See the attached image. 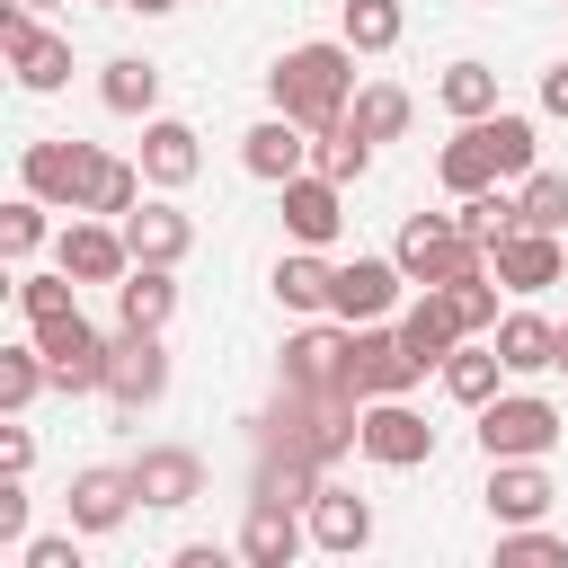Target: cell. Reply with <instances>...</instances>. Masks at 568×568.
I'll use <instances>...</instances> for the list:
<instances>
[{"label": "cell", "mask_w": 568, "mask_h": 568, "mask_svg": "<svg viewBox=\"0 0 568 568\" xmlns=\"http://www.w3.org/2000/svg\"><path fill=\"white\" fill-rule=\"evenodd\" d=\"M488 151H497V178H532V124L524 115H479Z\"/></svg>", "instance_id": "obj_37"}, {"label": "cell", "mask_w": 568, "mask_h": 568, "mask_svg": "<svg viewBox=\"0 0 568 568\" xmlns=\"http://www.w3.org/2000/svg\"><path fill=\"white\" fill-rule=\"evenodd\" d=\"M284 231H293L302 248H328V240L346 231V195H337V178H320V169L284 178Z\"/></svg>", "instance_id": "obj_12"}, {"label": "cell", "mask_w": 568, "mask_h": 568, "mask_svg": "<svg viewBox=\"0 0 568 568\" xmlns=\"http://www.w3.org/2000/svg\"><path fill=\"white\" fill-rule=\"evenodd\" d=\"M71 284H80V275H18V311H27V328H36V320H53V311H80V302H71Z\"/></svg>", "instance_id": "obj_40"}, {"label": "cell", "mask_w": 568, "mask_h": 568, "mask_svg": "<svg viewBox=\"0 0 568 568\" xmlns=\"http://www.w3.org/2000/svg\"><path fill=\"white\" fill-rule=\"evenodd\" d=\"M488 266H497V284H506V293H541V284H559L568 248H559V231H532V222H515V231L488 248Z\"/></svg>", "instance_id": "obj_10"}, {"label": "cell", "mask_w": 568, "mask_h": 568, "mask_svg": "<svg viewBox=\"0 0 568 568\" xmlns=\"http://www.w3.org/2000/svg\"><path fill=\"white\" fill-rule=\"evenodd\" d=\"M444 302H453V320H462V337H479V328H497V284H488V266H470V275H453V284H435Z\"/></svg>", "instance_id": "obj_33"}, {"label": "cell", "mask_w": 568, "mask_h": 568, "mask_svg": "<svg viewBox=\"0 0 568 568\" xmlns=\"http://www.w3.org/2000/svg\"><path fill=\"white\" fill-rule=\"evenodd\" d=\"M541 106H550V115H568V62H559V71H541Z\"/></svg>", "instance_id": "obj_46"}, {"label": "cell", "mask_w": 568, "mask_h": 568, "mask_svg": "<svg viewBox=\"0 0 568 568\" xmlns=\"http://www.w3.org/2000/svg\"><path fill=\"white\" fill-rule=\"evenodd\" d=\"M346 346H355V328H302V337H284V382L293 390H346Z\"/></svg>", "instance_id": "obj_15"}, {"label": "cell", "mask_w": 568, "mask_h": 568, "mask_svg": "<svg viewBox=\"0 0 568 568\" xmlns=\"http://www.w3.org/2000/svg\"><path fill=\"white\" fill-rule=\"evenodd\" d=\"M497 559H524V568H559V559H568V541H559V532H532V524H515V532L497 541Z\"/></svg>", "instance_id": "obj_42"}, {"label": "cell", "mask_w": 568, "mask_h": 568, "mask_svg": "<svg viewBox=\"0 0 568 568\" xmlns=\"http://www.w3.org/2000/svg\"><path fill=\"white\" fill-rule=\"evenodd\" d=\"M453 222H462L479 248H497V240L524 222V204H515V195H497V186H479V195H462V213H453Z\"/></svg>", "instance_id": "obj_32"}, {"label": "cell", "mask_w": 568, "mask_h": 568, "mask_svg": "<svg viewBox=\"0 0 568 568\" xmlns=\"http://www.w3.org/2000/svg\"><path fill=\"white\" fill-rule=\"evenodd\" d=\"M133 9H142V18H160V9H178V0H133Z\"/></svg>", "instance_id": "obj_47"}, {"label": "cell", "mask_w": 568, "mask_h": 568, "mask_svg": "<svg viewBox=\"0 0 568 568\" xmlns=\"http://www.w3.org/2000/svg\"><path fill=\"white\" fill-rule=\"evenodd\" d=\"M133 204H142V169H133V160H106V169H98V186H89V204H80V213H115V222H124V213H133Z\"/></svg>", "instance_id": "obj_39"}, {"label": "cell", "mask_w": 568, "mask_h": 568, "mask_svg": "<svg viewBox=\"0 0 568 568\" xmlns=\"http://www.w3.org/2000/svg\"><path fill=\"white\" fill-rule=\"evenodd\" d=\"M0 53H9V71H18V89H62L71 80V36H53V27H36V9L27 0H9L0 9Z\"/></svg>", "instance_id": "obj_4"}, {"label": "cell", "mask_w": 568, "mask_h": 568, "mask_svg": "<svg viewBox=\"0 0 568 568\" xmlns=\"http://www.w3.org/2000/svg\"><path fill=\"white\" fill-rule=\"evenodd\" d=\"M36 240H44V195H18V204L0 213V248H9V257H36Z\"/></svg>", "instance_id": "obj_41"}, {"label": "cell", "mask_w": 568, "mask_h": 568, "mask_svg": "<svg viewBox=\"0 0 568 568\" xmlns=\"http://www.w3.org/2000/svg\"><path fill=\"white\" fill-rule=\"evenodd\" d=\"M435 178L453 186V195H479V186H497V151H488V133H479V115L444 142V160H435Z\"/></svg>", "instance_id": "obj_25"}, {"label": "cell", "mask_w": 568, "mask_h": 568, "mask_svg": "<svg viewBox=\"0 0 568 568\" xmlns=\"http://www.w3.org/2000/svg\"><path fill=\"white\" fill-rule=\"evenodd\" d=\"M98 9H133V0H98Z\"/></svg>", "instance_id": "obj_50"}, {"label": "cell", "mask_w": 568, "mask_h": 568, "mask_svg": "<svg viewBox=\"0 0 568 568\" xmlns=\"http://www.w3.org/2000/svg\"><path fill=\"white\" fill-rule=\"evenodd\" d=\"M27 462H36V444H27V426H0V470H9V479H18V470H27Z\"/></svg>", "instance_id": "obj_43"}, {"label": "cell", "mask_w": 568, "mask_h": 568, "mask_svg": "<svg viewBox=\"0 0 568 568\" xmlns=\"http://www.w3.org/2000/svg\"><path fill=\"white\" fill-rule=\"evenodd\" d=\"M311 541H320V550H337V559H355V550L373 541V506H364L355 488L320 479V488H311Z\"/></svg>", "instance_id": "obj_16"}, {"label": "cell", "mask_w": 568, "mask_h": 568, "mask_svg": "<svg viewBox=\"0 0 568 568\" xmlns=\"http://www.w3.org/2000/svg\"><path fill=\"white\" fill-rule=\"evenodd\" d=\"M124 266H133L124 231H106V222H71V231H62V275H80V284H124Z\"/></svg>", "instance_id": "obj_18"}, {"label": "cell", "mask_w": 568, "mask_h": 568, "mask_svg": "<svg viewBox=\"0 0 568 568\" xmlns=\"http://www.w3.org/2000/svg\"><path fill=\"white\" fill-rule=\"evenodd\" d=\"M204 169V151H195V124H178V115H151L142 124V178L151 186H186Z\"/></svg>", "instance_id": "obj_20"}, {"label": "cell", "mask_w": 568, "mask_h": 568, "mask_svg": "<svg viewBox=\"0 0 568 568\" xmlns=\"http://www.w3.org/2000/svg\"><path fill=\"white\" fill-rule=\"evenodd\" d=\"M559 373H568V328H559Z\"/></svg>", "instance_id": "obj_48"}, {"label": "cell", "mask_w": 568, "mask_h": 568, "mask_svg": "<svg viewBox=\"0 0 568 568\" xmlns=\"http://www.w3.org/2000/svg\"><path fill=\"white\" fill-rule=\"evenodd\" d=\"M515 204H524V222H532V231H568V178H559V169H532Z\"/></svg>", "instance_id": "obj_38"}, {"label": "cell", "mask_w": 568, "mask_h": 568, "mask_svg": "<svg viewBox=\"0 0 568 568\" xmlns=\"http://www.w3.org/2000/svg\"><path fill=\"white\" fill-rule=\"evenodd\" d=\"M27 568H80V550H71V532H62V541H27Z\"/></svg>", "instance_id": "obj_45"}, {"label": "cell", "mask_w": 568, "mask_h": 568, "mask_svg": "<svg viewBox=\"0 0 568 568\" xmlns=\"http://www.w3.org/2000/svg\"><path fill=\"white\" fill-rule=\"evenodd\" d=\"M302 133H311V124H293V115L275 106L266 124H248V133H240V169H248V178H266V186L302 178V169H311V142H302Z\"/></svg>", "instance_id": "obj_11"}, {"label": "cell", "mask_w": 568, "mask_h": 568, "mask_svg": "<svg viewBox=\"0 0 568 568\" xmlns=\"http://www.w3.org/2000/svg\"><path fill=\"white\" fill-rule=\"evenodd\" d=\"M115 231H124V248H133L142 266H178V257L195 248V222H186L178 204H133Z\"/></svg>", "instance_id": "obj_17"}, {"label": "cell", "mask_w": 568, "mask_h": 568, "mask_svg": "<svg viewBox=\"0 0 568 568\" xmlns=\"http://www.w3.org/2000/svg\"><path fill=\"white\" fill-rule=\"evenodd\" d=\"M98 98H106V115H151V106H160V71L124 53V62L98 71Z\"/></svg>", "instance_id": "obj_29"}, {"label": "cell", "mask_w": 568, "mask_h": 568, "mask_svg": "<svg viewBox=\"0 0 568 568\" xmlns=\"http://www.w3.org/2000/svg\"><path fill=\"white\" fill-rule=\"evenodd\" d=\"M364 160H373V142H364L346 115H337L328 133H311V169H320V178H337V186H346V178H364Z\"/></svg>", "instance_id": "obj_31"}, {"label": "cell", "mask_w": 568, "mask_h": 568, "mask_svg": "<svg viewBox=\"0 0 568 568\" xmlns=\"http://www.w3.org/2000/svg\"><path fill=\"white\" fill-rule=\"evenodd\" d=\"M346 124H355L364 142H399V133H408V89H390V80H373V89H355V106H346Z\"/></svg>", "instance_id": "obj_30"}, {"label": "cell", "mask_w": 568, "mask_h": 568, "mask_svg": "<svg viewBox=\"0 0 568 568\" xmlns=\"http://www.w3.org/2000/svg\"><path fill=\"white\" fill-rule=\"evenodd\" d=\"M133 497H142V506H160V515H178V506H195V497H204V462H195L186 444H151V453L133 462Z\"/></svg>", "instance_id": "obj_13"}, {"label": "cell", "mask_w": 568, "mask_h": 568, "mask_svg": "<svg viewBox=\"0 0 568 568\" xmlns=\"http://www.w3.org/2000/svg\"><path fill=\"white\" fill-rule=\"evenodd\" d=\"M390 257H399V275H408V284H453V275L488 266V248H479L453 213H408V222H399V240H390Z\"/></svg>", "instance_id": "obj_2"}, {"label": "cell", "mask_w": 568, "mask_h": 568, "mask_svg": "<svg viewBox=\"0 0 568 568\" xmlns=\"http://www.w3.org/2000/svg\"><path fill=\"white\" fill-rule=\"evenodd\" d=\"M550 497H559V488H550L541 462H488V515H497V524H532Z\"/></svg>", "instance_id": "obj_21"}, {"label": "cell", "mask_w": 568, "mask_h": 568, "mask_svg": "<svg viewBox=\"0 0 568 568\" xmlns=\"http://www.w3.org/2000/svg\"><path fill=\"white\" fill-rule=\"evenodd\" d=\"M328 293H337V266H328L320 248H293V257L275 266V302H284V311H328Z\"/></svg>", "instance_id": "obj_28"}, {"label": "cell", "mask_w": 568, "mask_h": 568, "mask_svg": "<svg viewBox=\"0 0 568 568\" xmlns=\"http://www.w3.org/2000/svg\"><path fill=\"white\" fill-rule=\"evenodd\" d=\"M44 382H53L44 346H0V408H9V417H18V408H27L36 390H44Z\"/></svg>", "instance_id": "obj_34"}, {"label": "cell", "mask_w": 568, "mask_h": 568, "mask_svg": "<svg viewBox=\"0 0 568 568\" xmlns=\"http://www.w3.org/2000/svg\"><path fill=\"white\" fill-rule=\"evenodd\" d=\"M399 346H408V355H417L426 373H435V364H444V355L462 346V320H453V302H444L435 284H426V302H417V311L399 320Z\"/></svg>", "instance_id": "obj_24"}, {"label": "cell", "mask_w": 568, "mask_h": 568, "mask_svg": "<svg viewBox=\"0 0 568 568\" xmlns=\"http://www.w3.org/2000/svg\"><path fill=\"white\" fill-rule=\"evenodd\" d=\"M444 106H453L462 124H470V115H497V71H488V62H453V71H444Z\"/></svg>", "instance_id": "obj_36"}, {"label": "cell", "mask_w": 568, "mask_h": 568, "mask_svg": "<svg viewBox=\"0 0 568 568\" xmlns=\"http://www.w3.org/2000/svg\"><path fill=\"white\" fill-rule=\"evenodd\" d=\"M18 532H27V488L9 479V488H0V541H18Z\"/></svg>", "instance_id": "obj_44"}, {"label": "cell", "mask_w": 568, "mask_h": 568, "mask_svg": "<svg viewBox=\"0 0 568 568\" xmlns=\"http://www.w3.org/2000/svg\"><path fill=\"white\" fill-rule=\"evenodd\" d=\"M435 373H444V390H453L462 408H488V399H497V373H506V355H497V337H488V346H453Z\"/></svg>", "instance_id": "obj_27"}, {"label": "cell", "mask_w": 568, "mask_h": 568, "mask_svg": "<svg viewBox=\"0 0 568 568\" xmlns=\"http://www.w3.org/2000/svg\"><path fill=\"white\" fill-rule=\"evenodd\" d=\"M169 390V346H160V328H115L106 337V399L133 417V408H151Z\"/></svg>", "instance_id": "obj_6"}, {"label": "cell", "mask_w": 568, "mask_h": 568, "mask_svg": "<svg viewBox=\"0 0 568 568\" xmlns=\"http://www.w3.org/2000/svg\"><path fill=\"white\" fill-rule=\"evenodd\" d=\"M559 444V408L550 399H488L479 408V453L488 462H541Z\"/></svg>", "instance_id": "obj_7"}, {"label": "cell", "mask_w": 568, "mask_h": 568, "mask_svg": "<svg viewBox=\"0 0 568 568\" xmlns=\"http://www.w3.org/2000/svg\"><path fill=\"white\" fill-rule=\"evenodd\" d=\"M133 506H142V497H133V470H80V479H71V524H80V532H115Z\"/></svg>", "instance_id": "obj_22"}, {"label": "cell", "mask_w": 568, "mask_h": 568, "mask_svg": "<svg viewBox=\"0 0 568 568\" xmlns=\"http://www.w3.org/2000/svg\"><path fill=\"white\" fill-rule=\"evenodd\" d=\"M399 257H355V266H337V293H328V311L346 320V328H364V320H382L390 302H399Z\"/></svg>", "instance_id": "obj_14"}, {"label": "cell", "mask_w": 568, "mask_h": 568, "mask_svg": "<svg viewBox=\"0 0 568 568\" xmlns=\"http://www.w3.org/2000/svg\"><path fill=\"white\" fill-rule=\"evenodd\" d=\"M355 444H364V462H382V470H417V462H435V426H426L408 399H364Z\"/></svg>", "instance_id": "obj_8"}, {"label": "cell", "mask_w": 568, "mask_h": 568, "mask_svg": "<svg viewBox=\"0 0 568 568\" xmlns=\"http://www.w3.org/2000/svg\"><path fill=\"white\" fill-rule=\"evenodd\" d=\"M488 337H497V355H506V373H550V364H559V328H550V320H532V311H515V320H497Z\"/></svg>", "instance_id": "obj_26"}, {"label": "cell", "mask_w": 568, "mask_h": 568, "mask_svg": "<svg viewBox=\"0 0 568 568\" xmlns=\"http://www.w3.org/2000/svg\"><path fill=\"white\" fill-rule=\"evenodd\" d=\"M98 169H106V151H98V142H71V133H53V142H27V160H18L27 195H44V204H71V213L89 204Z\"/></svg>", "instance_id": "obj_3"}, {"label": "cell", "mask_w": 568, "mask_h": 568, "mask_svg": "<svg viewBox=\"0 0 568 568\" xmlns=\"http://www.w3.org/2000/svg\"><path fill=\"white\" fill-rule=\"evenodd\" d=\"M302 532H311V524H293V506H284V497H248L240 559H248V568H284V559L302 550Z\"/></svg>", "instance_id": "obj_19"}, {"label": "cell", "mask_w": 568, "mask_h": 568, "mask_svg": "<svg viewBox=\"0 0 568 568\" xmlns=\"http://www.w3.org/2000/svg\"><path fill=\"white\" fill-rule=\"evenodd\" d=\"M417 373H426V364L399 346V328H373V320L355 328V346H346V390H355V399H408Z\"/></svg>", "instance_id": "obj_5"}, {"label": "cell", "mask_w": 568, "mask_h": 568, "mask_svg": "<svg viewBox=\"0 0 568 568\" xmlns=\"http://www.w3.org/2000/svg\"><path fill=\"white\" fill-rule=\"evenodd\" d=\"M27 9H62V0H27Z\"/></svg>", "instance_id": "obj_49"}, {"label": "cell", "mask_w": 568, "mask_h": 568, "mask_svg": "<svg viewBox=\"0 0 568 568\" xmlns=\"http://www.w3.org/2000/svg\"><path fill=\"white\" fill-rule=\"evenodd\" d=\"M36 346H44V364H53V390H106V337H98L80 311L36 320Z\"/></svg>", "instance_id": "obj_9"}, {"label": "cell", "mask_w": 568, "mask_h": 568, "mask_svg": "<svg viewBox=\"0 0 568 568\" xmlns=\"http://www.w3.org/2000/svg\"><path fill=\"white\" fill-rule=\"evenodd\" d=\"M399 27H408L399 0H346V44H355V53H390Z\"/></svg>", "instance_id": "obj_35"}, {"label": "cell", "mask_w": 568, "mask_h": 568, "mask_svg": "<svg viewBox=\"0 0 568 568\" xmlns=\"http://www.w3.org/2000/svg\"><path fill=\"white\" fill-rule=\"evenodd\" d=\"M266 89H275V106H284L293 124L328 133V124L355 106V44H346V36H337V44H293V53L266 71Z\"/></svg>", "instance_id": "obj_1"}, {"label": "cell", "mask_w": 568, "mask_h": 568, "mask_svg": "<svg viewBox=\"0 0 568 568\" xmlns=\"http://www.w3.org/2000/svg\"><path fill=\"white\" fill-rule=\"evenodd\" d=\"M169 311H178V284H169V266H124V284H115V328H169Z\"/></svg>", "instance_id": "obj_23"}]
</instances>
